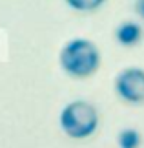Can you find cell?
Masks as SVG:
<instances>
[{"instance_id":"4","label":"cell","mask_w":144,"mask_h":148,"mask_svg":"<svg viewBox=\"0 0 144 148\" xmlns=\"http://www.w3.org/2000/svg\"><path fill=\"white\" fill-rule=\"evenodd\" d=\"M144 37V31L139 22L135 20H124L120 22L115 29V40L124 48H131L135 44H139Z\"/></svg>"},{"instance_id":"5","label":"cell","mask_w":144,"mask_h":148,"mask_svg":"<svg viewBox=\"0 0 144 148\" xmlns=\"http://www.w3.org/2000/svg\"><path fill=\"white\" fill-rule=\"evenodd\" d=\"M117 143H119V148H139L141 143H142V139H141L139 130H135V128H122L119 132Z\"/></svg>"},{"instance_id":"3","label":"cell","mask_w":144,"mask_h":148,"mask_svg":"<svg viewBox=\"0 0 144 148\" xmlns=\"http://www.w3.org/2000/svg\"><path fill=\"white\" fill-rule=\"evenodd\" d=\"M113 90L128 104H144V70L137 66L124 68L115 77Z\"/></svg>"},{"instance_id":"7","label":"cell","mask_w":144,"mask_h":148,"mask_svg":"<svg viewBox=\"0 0 144 148\" xmlns=\"http://www.w3.org/2000/svg\"><path fill=\"white\" fill-rule=\"evenodd\" d=\"M135 13L139 18L144 20V0H135Z\"/></svg>"},{"instance_id":"1","label":"cell","mask_w":144,"mask_h":148,"mask_svg":"<svg viewBox=\"0 0 144 148\" xmlns=\"http://www.w3.org/2000/svg\"><path fill=\"white\" fill-rule=\"evenodd\" d=\"M59 64L66 75L73 79L91 77L100 66V51L89 38H71L60 49Z\"/></svg>"},{"instance_id":"6","label":"cell","mask_w":144,"mask_h":148,"mask_svg":"<svg viewBox=\"0 0 144 148\" xmlns=\"http://www.w3.org/2000/svg\"><path fill=\"white\" fill-rule=\"evenodd\" d=\"M68 8H71L75 11H80V13H91V11H97L99 8L104 5L106 0H64Z\"/></svg>"},{"instance_id":"2","label":"cell","mask_w":144,"mask_h":148,"mask_svg":"<svg viewBox=\"0 0 144 148\" xmlns=\"http://www.w3.org/2000/svg\"><path fill=\"white\" fill-rule=\"evenodd\" d=\"M59 124L70 139L82 141L91 137L99 128V113L95 106L88 101L77 99L62 108L59 115Z\"/></svg>"}]
</instances>
